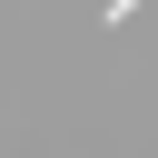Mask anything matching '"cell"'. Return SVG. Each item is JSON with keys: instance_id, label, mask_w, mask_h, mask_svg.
<instances>
[{"instance_id": "1", "label": "cell", "mask_w": 158, "mask_h": 158, "mask_svg": "<svg viewBox=\"0 0 158 158\" xmlns=\"http://www.w3.org/2000/svg\"><path fill=\"white\" fill-rule=\"evenodd\" d=\"M128 10H138V0H109V20H128Z\"/></svg>"}]
</instances>
